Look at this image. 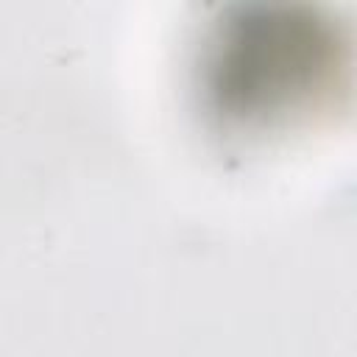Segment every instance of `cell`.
I'll use <instances>...</instances> for the list:
<instances>
[{
  "label": "cell",
  "mask_w": 357,
  "mask_h": 357,
  "mask_svg": "<svg viewBox=\"0 0 357 357\" xmlns=\"http://www.w3.org/2000/svg\"><path fill=\"white\" fill-rule=\"evenodd\" d=\"M332 28L293 8H240L218 25L206 56V89L231 117L262 120L324 86L335 64Z\"/></svg>",
  "instance_id": "obj_1"
}]
</instances>
